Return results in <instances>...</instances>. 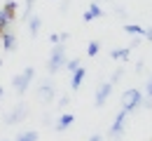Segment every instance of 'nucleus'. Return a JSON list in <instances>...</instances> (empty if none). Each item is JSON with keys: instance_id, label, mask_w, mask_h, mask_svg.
<instances>
[{"instance_id": "obj_1", "label": "nucleus", "mask_w": 152, "mask_h": 141, "mask_svg": "<svg viewBox=\"0 0 152 141\" xmlns=\"http://www.w3.org/2000/svg\"><path fill=\"white\" fill-rule=\"evenodd\" d=\"M63 66H66V45L58 42V45L52 47V54H49V61H47V71H49V75H54Z\"/></svg>"}, {"instance_id": "obj_2", "label": "nucleus", "mask_w": 152, "mask_h": 141, "mask_svg": "<svg viewBox=\"0 0 152 141\" xmlns=\"http://www.w3.org/2000/svg\"><path fill=\"white\" fill-rule=\"evenodd\" d=\"M140 103H143V94H140V89H136V87L124 89V94H122V111H124L126 115L133 113V111H138Z\"/></svg>"}, {"instance_id": "obj_3", "label": "nucleus", "mask_w": 152, "mask_h": 141, "mask_svg": "<svg viewBox=\"0 0 152 141\" xmlns=\"http://www.w3.org/2000/svg\"><path fill=\"white\" fill-rule=\"evenodd\" d=\"M33 78H35V68H33V66L23 68L21 73H17V75H14L12 85H14V89H17V94H19V97H23V94H26V89L31 87Z\"/></svg>"}, {"instance_id": "obj_4", "label": "nucleus", "mask_w": 152, "mask_h": 141, "mask_svg": "<svg viewBox=\"0 0 152 141\" xmlns=\"http://www.w3.org/2000/svg\"><path fill=\"white\" fill-rule=\"evenodd\" d=\"M124 127H126V113H124V111H119V113L115 115L113 127L108 129V139L119 141V139H122V134H124Z\"/></svg>"}, {"instance_id": "obj_5", "label": "nucleus", "mask_w": 152, "mask_h": 141, "mask_svg": "<svg viewBox=\"0 0 152 141\" xmlns=\"http://www.w3.org/2000/svg\"><path fill=\"white\" fill-rule=\"evenodd\" d=\"M38 94H40V99L45 101V103H52L54 101V97H56V85H54V80H42L40 82V87H38Z\"/></svg>"}, {"instance_id": "obj_6", "label": "nucleus", "mask_w": 152, "mask_h": 141, "mask_svg": "<svg viewBox=\"0 0 152 141\" xmlns=\"http://www.w3.org/2000/svg\"><path fill=\"white\" fill-rule=\"evenodd\" d=\"M26 115H28V106H26V103H19V106H14V108L5 115V125H19Z\"/></svg>"}, {"instance_id": "obj_7", "label": "nucleus", "mask_w": 152, "mask_h": 141, "mask_svg": "<svg viewBox=\"0 0 152 141\" xmlns=\"http://www.w3.org/2000/svg\"><path fill=\"white\" fill-rule=\"evenodd\" d=\"M113 94V82H101L98 85V89H96V106H105V101L108 97Z\"/></svg>"}, {"instance_id": "obj_8", "label": "nucleus", "mask_w": 152, "mask_h": 141, "mask_svg": "<svg viewBox=\"0 0 152 141\" xmlns=\"http://www.w3.org/2000/svg\"><path fill=\"white\" fill-rule=\"evenodd\" d=\"M73 122H75V115H73V113H63V115L56 120L54 129H56V132H66V129H70V127H73Z\"/></svg>"}, {"instance_id": "obj_9", "label": "nucleus", "mask_w": 152, "mask_h": 141, "mask_svg": "<svg viewBox=\"0 0 152 141\" xmlns=\"http://www.w3.org/2000/svg\"><path fill=\"white\" fill-rule=\"evenodd\" d=\"M0 38H2V47H5V52H14V49H17V35H14L10 28L2 31Z\"/></svg>"}, {"instance_id": "obj_10", "label": "nucleus", "mask_w": 152, "mask_h": 141, "mask_svg": "<svg viewBox=\"0 0 152 141\" xmlns=\"http://www.w3.org/2000/svg\"><path fill=\"white\" fill-rule=\"evenodd\" d=\"M101 17H103V10H101L98 2H91V5L87 7V12L82 14V19H84V21H94V19H101Z\"/></svg>"}, {"instance_id": "obj_11", "label": "nucleus", "mask_w": 152, "mask_h": 141, "mask_svg": "<svg viewBox=\"0 0 152 141\" xmlns=\"http://www.w3.org/2000/svg\"><path fill=\"white\" fill-rule=\"evenodd\" d=\"M40 28H42V19L38 14H31V19H28V33H31V38H38Z\"/></svg>"}, {"instance_id": "obj_12", "label": "nucleus", "mask_w": 152, "mask_h": 141, "mask_svg": "<svg viewBox=\"0 0 152 141\" xmlns=\"http://www.w3.org/2000/svg\"><path fill=\"white\" fill-rule=\"evenodd\" d=\"M70 75H73V78H70V87H73V89H80V85H82V80H84L87 71H84V68L80 66V68H77V71H73Z\"/></svg>"}, {"instance_id": "obj_13", "label": "nucleus", "mask_w": 152, "mask_h": 141, "mask_svg": "<svg viewBox=\"0 0 152 141\" xmlns=\"http://www.w3.org/2000/svg\"><path fill=\"white\" fill-rule=\"evenodd\" d=\"M129 54H131V47H117V49L110 52V59H115V61H126V59H129Z\"/></svg>"}, {"instance_id": "obj_14", "label": "nucleus", "mask_w": 152, "mask_h": 141, "mask_svg": "<svg viewBox=\"0 0 152 141\" xmlns=\"http://www.w3.org/2000/svg\"><path fill=\"white\" fill-rule=\"evenodd\" d=\"M38 132L35 129H26V132H19V137H17V141H38Z\"/></svg>"}, {"instance_id": "obj_15", "label": "nucleus", "mask_w": 152, "mask_h": 141, "mask_svg": "<svg viewBox=\"0 0 152 141\" xmlns=\"http://www.w3.org/2000/svg\"><path fill=\"white\" fill-rule=\"evenodd\" d=\"M124 31H126L129 35H143V33H145V28H140L138 24H126V26H124Z\"/></svg>"}, {"instance_id": "obj_16", "label": "nucleus", "mask_w": 152, "mask_h": 141, "mask_svg": "<svg viewBox=\"0 0 152 141\" xmlns=\"http://www.w3.org/2000/svg\"><path fill=\"white\" fill-rule=\"evenodd\" d=\"M33 2H35V0H26V7H23V12H21V21L31 19V14H33Z\"/></svg>"}, {"instance_id": "obj_17", "label": "nucleus", "mask_w": 152, "mask_h": 141, "mask_svg": "<svg viewBox=\"0 0 152 141\" xmlns=\"http://www.w3.org/2000/svg\"><path fill=\"white\" fill-rule=\"evenodd\" d=\"M98 47H101V45H98L96 40H91L89 45H87V54H89V57H96V54H98Z\"/></svg>"}, {"instance_id": "obj_18", "label": "nucleus", "mask_w": 152, "mask_h": 141, "mask_svg": "<svg viewBox=\"0 0 152 141\" xmlns=\"http://www.w3.org/2000/svg\"><path fill=\"white\" fill-rule=\"evenodd\" d=\"M66 68H68V73L77 71V68H80V59H70V61H66Z\"/></svg>"}, {"instance_id": "obj_19", "label": "nucleus", "mask_w": 152, "mask_h": 141, "mask_svg": "<svg viewBox=\"0 0 152 141\" xmlns=\"http://www.w3.org/2000/svg\"><path fill=\"white\" fill-rule=\"evenodd\" d=\"M49 42H52V45H58V42H63V40H61V33H52V35H49Z\"/></svg>"}, {"instance_id": "obj_20", "label": "nucleus", "mask_w": 152, "mask_h": 141, "mask_svg": "<svg viewBox=\"0 0 152 141\" xmlns=\"http://www.w3.org/2000/svg\"><path fill=\"white\" fill-rule=\"evenodd\" d=\"M145 99H152V78L148 80V85H145Z\"/></svg>"}, {"instance_id": "obj_21", "label": "nucleus", "mask_w": 152, "mask_h": 141, "mask_svg": "<svg viewBox=\"0 0 152 141\" xmlns=\"http://www.w3.org/2000/svg\"><path fill=\"white\" fill-rule=\"evenodd\" d=\"M119 75H122V68H117V71L113 73V80H108V82H113V85H115V82L119 80Z\"/></svg>"}, {"instance_id": "obj_22", "label": "nucleus", "mask_w": 152, "mask_h": 141, "mask_svg": "<svg viewBox=\"0 0 152 141\" xmlns=\"http://www.w3.org/2000/svg\"><path fill=\"white\" fill-rule=\"evenodd\" d=\"M140 106H145V108L150 111V108H152V99H145V97H143V103H140Z\"/></svg>"}, {"instance_id": "obj_23", "label": "nucleus", "mask_w": 152, "mask_h": 141, "mask_svg": "<svg viewBox=\"0 0 152 141\" xmlns=\"http://www.w3.org/2000/svg\"><path fill=\"white\" fill-rule=\"evenodd\" d=\"M143 35H145V40H152V26H150V28H145Z\"/></svg>"}, {"instance_id": "obj_24", "label": "nucleus", "mask_w": 152, "mask_h": 141, "mask_svg": "<svg viewBox=\"0 0 152 141\" xmlns=\"http://www.w3.org/2000/svg\"><path fill=\"white\" fill-rule=\"evenodd\" d=\"M89 141H105V139H103L101 134H94V137H91V139H89Z\"/></svg>"}, {"instance_id": "obj_25", "label": "nucleus", "mask_w": 152, "mask_h": 141, "mask_svg": "<svg viewBox=\"0 0 152 141\" xmlns=\"http://www.w3.org/2000/svg\"><path fill=\"white\" fill-rule=\"evenodd\" d=\"M2 94H5V92H2V87H0V101H2Z\"/></svg>"}, {"instance_id": "obj_26", "label": "nucleus", "mask_w": 152, "mask_h": 141, "mask_svg": "<svg viewBox=\"0 0 152 141\" xmlns=\"http://www.w3.org/2000/svg\"><path fill=\"white\" fill-rule=\"evenodd\" d=\"M0 35H2V28H0Z\"/></svg>"}, {"instance_id": "obj_27", "label": "nucleus", "mask_w": 152, "mask_h": 141, "mask_svg": "<svg viewBox=\"0 0 152 141\" xmlns=\"http://www.w3.org/2000/svg\"><path fill=\"white\" fill-rule=\"evenodd\" d=\"M96 2H101V0H96Z\"/></svg>"}, {"instance_id": "obj_28", "label": "nucleus", "mask_w": 152, "mask_h": 141, "mask_svg": "<svg viewBox=\"0 0 152 141\" xmlns=\"http://www.w3.org/2000/svg\"><path fill=\"white\" fill-rule=\"evenodd\" d=\"M150 141H152V139H150Z\"/></svg>"}]
</instances>
